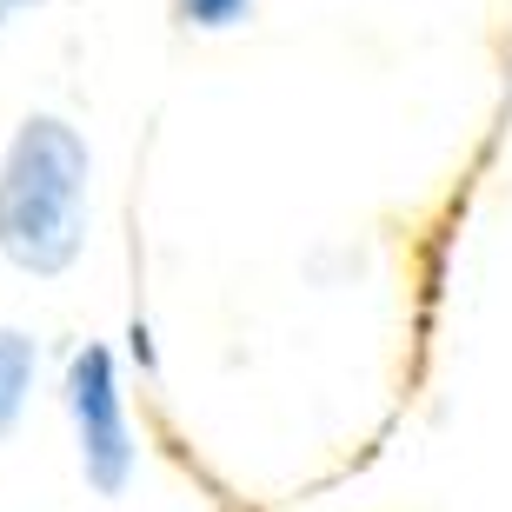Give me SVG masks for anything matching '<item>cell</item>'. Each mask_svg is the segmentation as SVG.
<instances>
[{
	"label": "cell",
	"mask_w": 512,
	"mask_h": 512,
	"mask_svg": "<svg viewBox=\"0 0 512 512\" xmlns=\"http://www.w3.org/2000/svg\"><path fill=\"white\" fill-rule=\"evenodd\" d=\"M87 180L94 153L67 120L34 114L0 160V253L20 273L54 280L87 247Z\"/></svg>",
	"instance_id": "6da1fadb"
},
{
	"label": "cell",
	"mask_w": 512,
	"mask_h": 512,
	"mask_svg": "<svg viewBox=\"0 0 512 512\" xmlns=\"http://www.w3.org/2000/svg\"><path fill=\"white\" fill-rule=\"evenodd\" d=\"M67 413L80 433V473L94 493H127L133 479V433L120 413V380H114V353L107 346H80L67 366Z\"/></svg>",
	"instance_id": "7a4b0ae2"
},
{
	"label": "cell",
	"mask_w": 512,
	"mask_h": 512,
	"mask_svg": "<svg viewBox=\"0 0 512 512\" xmlns=\"http://www.w3.org/2000/svg\"><path fill=\"white\" fill-rule=\"evenodd\" d=\"M34 366H40V346L27 333H7L0 326V433L20 419V406L34 393Z\"/></svg>",
	"instance_id": "3957f363"
},
{
	"label": "cell",
	"mask_w": 512,
	"mask_h": 512,
	"mask_svg": "<svg viewBox=\"0 0 512 512\" xmlns=\"http://www.w3.org/2000/svg\"><path fill=\"white\" fill-rule=\"evenodd\" d=\"M173 14L187 27H240L253 14V0H173Z\"/></svg>",
	"instance_id": "277c9868"
},
{
	"label": "cell",
	"mask_w": 512,
	"mask_h": 512,
	"mask_svg": "<svg viewBox=\"0 0 512 512\" xmlns=\"http://www.w3.org/2000/svg\"><path fill=\"white\" fill-rule=\"evenodd\" d=\"M14 7H20V0H0V20H7V14H14Z\"/></svg>",
	"instance_id": "5b68a950"
}]
</instances>
